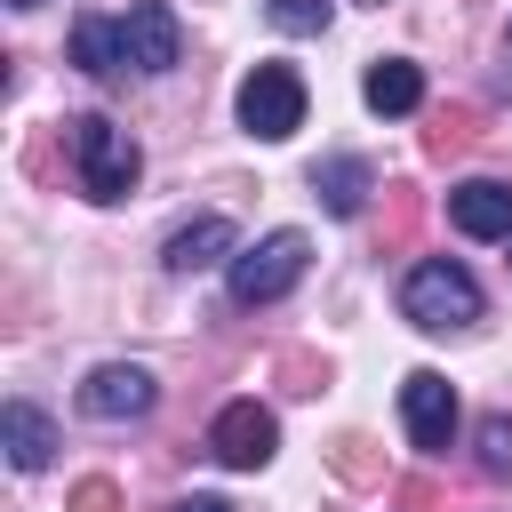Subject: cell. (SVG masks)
<instances>
[{
  "instance_id": "cell-1",
  "label": "cell",
  "mask_w": 512,
  "mask_h": 512,
  "mask_svg": "<svg viewBox=\"0 0 512 512\" xmlns=\"http://www.w3.org/2000/svg\"><path fill=\"white\" fill-rule=\"evenodd\" d=\"M64 152H72V176H80L88 200H128V184L144 176L136 136L120 120H104V112H72L64 120Z\"/></svg>"
},
{
  "instance_id": "cell-2",
  "label": "cell",
  "mask_w": 512,
  "mask_h": 512,
  "mask_svg": "<svg viewBox=\"0 0 512 512\" xmlns=\"http://www.w3.org/2000/svg\"><path fill=\"white\" fill-rule=\"evenodd\" d=\"M400 312H408L424 336L472 328V320H480V280H472L456 256H424V264H408V280H400Z\"/></svg>"
},
{
  "instance_id": "cell-3",
  "label": "cell",
  "mask_w": 512,
  "mask_h": 512,
  "mask_svg": "<svg viewBox=\"0 0 512 512\" xmlns=\"http://www.w3.org/2000/svg\"><path fill=\"white\" fill-rule=\"evenodd\" d=\"M304 264H312V240L304 232H264L256 248H240L232 256V304H280L296 280H304Z\"/></svg>"
},
{
  "instance_id": "cell-4",
  "label": "cell",
  "mask_w": 512,
  "mask_h": 512,
  "mask_svg": "<svg viewBox=\"0 0 512 512\" xmlns=\"http://www.w3.org/2000/svg\"><path fill=\"white\" fill-rule=\"evenodd\" d=\"M240 128L264 136V144H280V136L304 128V80H296V64H256L240 80Z\"/></svg>"
},
{
  "instance_id": "cell-5",
  "label": "cell",
  "mask_w": 512,
  "mask_h": 512,
  "mask_svg": "<svg viewBox=\"0 0 512 512\" xmlns=\"http://www.w3.org/2000/svg\"><path fill=\"white\" fill-rule=\"evenodd\" d=\"M272 448H280L272 408H256V400H224V408H216V424H208V456H216V464L256 472V464H272Z\"/></svg>"
},
{
  "instance_id": "cell-6",
  "label": "cell",
  "mask_w": 512,
  "mask_h": 512,
  "mask_svg": "<svg viewBox=\"0 0 512 512\" xmlns=\"http://www.w3.org/2000/svg\"><path fill=\"white\" fill-rule=\"evenodd\" d=\"M400 424H408V440L424 456H448V440H456V384L440 368H416L400 384Z\"/></svg>"
},
{
  "instance_id": "cell-7",
  "label": "cell",
  "mask_w": 512,
  "mask_h": 512,
  "mask_svg": "<svg viewBox=\"0 0 512 512\" xmlns=\"http://www.w3.org/2000/svg\"><path fill=\"white\" fill-rule=\"evenodd\" d=\"M160 400V384H152V368H136V360H104L88 384H80V416H96V424H128V416H144Z\"/></svg>"
},
{
  "instance_id": "cell-8",
  "label": "cell",
  "mask_w": 512,
  "mask_h": 512,
  "mask_svg": "<svg viewBox=\"0 0 512 512\" xmlns=\"http://www.w3.org/2000/svg\"><path fill=\"white\" fill-rule=\"evenodd\" d=\"M120 56H128V72H168V64L184 56L176 8H168V0H136V8L120 16Z\"/></svg>"
},
{
  "instance_id": "cell-9",
  "label": "cell",
  "mask_w": 512,
  "mask_h": 512,
  "mask_svg": "<svg viewBox=\"0 0 512 512\" xmlns=\"http://www.w3.org/2000/svg\"><path fill=\"white\" fill-rule=\"evenodd\" d=\"M448 224L464 240H512V184H496V176L448 184Z\"/></svg>"
},
{
  "instance_id": "cell-10",
  "label": "cell",
  "mask_w": 512,
  "mask_h": 512,
  "mask_svg": "<svg viewBox=\"0 0 512 512\" xmlns=\"http://www.w3.org/2000/svg\"><path fill=\"white\" fill-rule=\"evenodd\" d=\"M224 256H240V224H232V216H192V224H176L168 248H160L168 272H208V264H224Z\"/></svg>"
},
{
  "instance_id": "cell-11",
  "label": "cell",
  "mask_w": 512,
  "mask_h": 512,
  "mask_svg": "<svg viewBox=\"0 0 512 512\" xmlns=\"http://www.w3.org/2000/svg\"><path fill=\"white\" fill-rule=\"evenodd\" d=\"M312 192H320V208H328V216H360V208H368V192H376V168H368L360 152H328V160L312 168Z\"/></svg>"
},
{
  "instance_id": "cell-12",
  "label": "cell",
  "mask_w": 512,
  "mask_h": 512,
  "mask_svg": "<svg viewBox=\"0 0 512 512\" xmlns=\"http://www.w3.org/2000/svg\"><path fill=\"white\" fill-rule=\"evenodd\" d=\"M0 448H8L16 472H40V464L56 456V424H48L32 400H8V408H0Z\"/></svg>"
},
{
  "instance_id": "cell-13",
  "label": "cell",
  "mask_w": 512,
  "mask_h": 512,
  "mask_svg": "<svg viewBox=\"0 0 512 512\" xmlns=\"http://www.w3.org/2000/svg\"><path fill=\"white\" fill-rule=\"evenodd\" d=\"M360 96H368V112H384V120H400V112H416V104H424V72H416L408 56H384V64H368V80H360Z\"/></svg>"
},
{
  "instance_id": "cell-14",
  "label": "cell",
  "mask_w": 512,
  "mask_h": 512,
  "mask_svg": "<svg viewBox=\"0 0 512 512\" xmlns=\"http://www.w3.org/2000/svg\"><path fill=\"white\" fill-rule=\"evenodd\" d=\"M72 64H80L88 80H120V72H128V56H120V16H80V24H72Z\"/></svg>"
},
{
  "instance_id": "cell-15",
  "label": "cell",
  "mask_w": 512,
  "mask_h": 512,
  "mask_svg": "<svg viewBox=\"0 0 512 512\" xmlns=\"http://www.w3.org/2000/svg\"><path fill=\"white\" fill-rule=\"evenodd\" d=\"M472 456H480V472H488V480H504V472H512V416H504V408H488V416H480Z\"/></svg>"
},
{
  "instance_id": "cell-16",
  "label": "cell",
  "mask_w": 512,
  "mask_h": 512,
  "mask_svg": "<svg viewBox=\"0 0 512 512\" xmlns=\"http://www.w3.org/2000/svg\"><path fill=\"white\" fill-rule=\"evenodd\" d=\"M272 24L296 32V40L304 32H328V0H272Z\"/></svg>"
},
{
  "instance_id": "cell-17",
  "label": "cell",
  "mask_w": 512,
  "mask_h": 512,
  "mask_svg": "<svg viewBox=\"0 0 512 512\" xmlns=\"http://www.w3.org/2000/svg\"><path fill=\"white\" fill-rule=\"evenodd\" d=\"M72 512H120V488L112 480H80L72 488Z\"/></svg>"
},
{
  "instance_id": "cell-18",
  "label": "cell",
  "mask_w": 512,
  "mask_h": 512,
  "mask_svg": "<svg viewBox=\"0 0 512 512\" xmlns=\"http://www.w3.org/2000/svg\"><path fill=\"white\" fill-rule=\"evenodd\" d=\"M176 512H232V504H224V496H184Z\"/></svg>"
},
{
  "instance_id": "cell-19",
  "label": "cell",
  "mask_w": 512,
  "mask_h": 512,
  "mask_svg": "<svg viewBox=\"0 0 512 512\" xmlns=\"http://www.w3.org/2000/svg\"><path fill=\"white\" fill-rule=\"evenodd\" d=\"M8 8H48V0H8Z\"/></svg>"
},
{
  "instance_id": "cell-20",
  "label": "cell",
  "mask_w": 512,
  "mask_h": 512,
  "mask_svg": "<svg viewBox=\"0 0 512 512\" xmlns=\"http://www.w3.org/2000/svg\"><path fill=\"white\" fill-rule=\"evenodd\" d=\"M504 56H512V24H504Z\"/></svg>"
}]
</instances>
